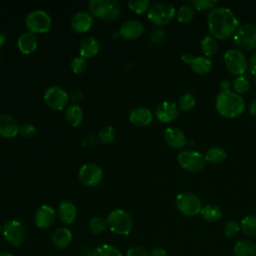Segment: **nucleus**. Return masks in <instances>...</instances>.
<instances>
[{
    "instance_id": "b1692460",
    "label": "nucleus",
    "mask_w": 256,
    "mask_h": 256,
    "mask_svg": "<svg viewBox=\"0 0 256 256\" xmlns=\"http://www.w3.org/2000/svg\"><path fill=\"white\" fill-rule=\"evenodd\" d=\"M52 243L58 249L67 248L72 241V233L66 227L57 228L52 234Z\"/></svg>"
},
{
    "instance_id": "aec40b11",
    "label": "nucleus",
    "mask_w": 256,
    "mask_h": 256,
    "mask_svg": "<svg viewBox=\"0 0 256 256\" xmlns=\"http://www.w3.org/2000/svg\"><path fill=\"white\" fill-rule=\"evenodd\" d=\"M19 125L14 117L2 114L0 115V136L4 138H14L19 133Z\"/></svg>"
},
{
    "instance_id": "5701e85b",
    "label": "nucleus",
    "mask_w": 256,
    "mask_h": 256,
    "mask_svg": "<svg viewBox=\"0 0 256 256\" xmlns=\"http://www.w3.org/2000/svg\"><path fill=\"white\" fill-rule=\"evenodd\" d=\"M99 50H100V42L97 38L93 36L85 37L80 43L79 52H80V56L83 58L94 57L98 54Z\"/></svg>"
},
{
    "instance_id": "dca6fc26",
    "label": "nucleus",
    "mask_w": 256,
    "mask_h": 256,
    "mask_svg": "<svg viewBox=\"0 0 256 256\" xmlns=\"http://www.w3.org/2000/svg\"><path fill=\"white\" fill-rule=\"evenodd\" d=\"M156 117L163 123H168L178 116V108L174 102L164 101L156 107Z\"/></svg>"
},
{
    "instance_id": "ddd939ff",
    "label": "nucleus",
    "mask_w": 256,
    "mask_h": 256,
    "mask_svg": "<svg viewBox=\"0 0 256 256\" xmlns=\"http://www.w3.org/2000/svg\"><path fill=\"white\" fill-rule=\"evenodd\" d=\"M57 212L49 205L40 206L34 214V223L38 228L50 227L56 219Z\"/></svg>"
},
{
    "instance_id": "5fc2aeb1",
    "label": "nucleus",
    "mask_w": 256,
    "mask_h": 256,
    "mask_svg": "<svg viewBox=\"0 0 256 256\" xmlns=\"http://www.w3.org/2000/svg\"><path fill=\"white\" fill-rule=\"evenodd\" d=\"M0 256H15V255H13L11 253H8V252H1Z\"/></svg>"
},
{
    "instance_id": "c9c22d12",
    "label": "nucleus",
    "mask_w": 256,
    "mask_h": 256,
    "mask_svg": "<svg viewBox=\"0 0 256 256\" xmlns=\"http://www.w3.org/2000/svg\"><path fill=\"white\" fill-rule=\"evenodd\" d=\"M128 7L131 11L136 14H143L150 8V1L149 0H130L127 2Z\"/></svg>"
},
{
    "instance_id": "9d476101",
    "label": "nucleus",
    "mask_w": 256,
    "mask_h": 256,
    "mask_svg": "<svg viewBox=\"0 0 256 256\" xmlns=\"http://www.w3.org/2000/svg\"><path fill=\"white\" fill-rule=\"evenodd\" d=\"M46 105L53 110H63L69 101L68 93L59 86H50L44 91L43 95Z\"/></svg>"
},
{
    "instance_id": "39448f33",
    "label": "nucleus",
    "mask_w": 256,
    "mask_h": 256,
    "mask_svg": "<svg viewBox=\"0 0 256 256\" xmlns=\"http://www.w3.org/2000/svg\"><path fill=\"white\" fill-rule=\"evenodd\" d=\"M175 204L178 211L188 217L196 216L201 212L202 203L200 198L191 192H181L176 196Z\"/></svg>"
},
{
    "instance_id": "a19ab883",
    "label": "nucleus",
    "mask_w": 256,
    "mask_h": 256,
    "mask_svg": "<svg viewBox=\"0 0 256 256\" xmlns=\"http://www.w3.org/2000/svg\"><path fill=\"white\" fill-rule=\"evenodd\" d=\"M87 62L85 58L81 56L74 57L70 63V68L74 74H81L86 70Z\"/></svg>"
},
{
    "instance_id": "423d86ee",
    "label": "nucleus",
    "mask_w": 256,
    "mask_h": 256,
    "mask_svg": "<svg viewBox=\"0 0 256 256\" xmlns=\"http://www.w3.org/2000/svg\"><path fill=\"white\" fill-rule=\"evenodd\" d=\"M175 16V8L168 2H157L150 6L148 19L156 26L167 25Z\"/></svg>"
},
{
    "instance_id": "393cba45",
    "label": "nucleus",
    "mask_w": 256,
    "mask_h": 256,
    "mask_svg": "<svg viewBox=\"0 0 256 256\" xmlns=\"http://www.w3.org/2000/svg\"><path fill=\"white\" fill-rule=\"evenodd\" d=\"M65 119L72 127L79 126L83 121V111L77 104H70L65 109Z\"/></svg>"
},
{
    "instance_id": "f8f14e48",
    "label": "nucleus",
    "mask_w": 256,
    "mask_h": 256,
    "mask_svg": "<svg viewBox=\"0 0 256 256\" xmlns=\"http://www.w3.org/2000/svg\"><path fill=\"white\" fill-rule=\"evenodd\" d=\"M79 180L88 187L97 186L103 179V171L100 166L93 163H87L80 167L78 172Z\"/></svg>"
},
{
    "instance_id": "f03ea898",
    "label": "nucleus",
    "mask_w": 256,
    "mask_h": 256,
    "mask_svg": "<svg viewBox=\"0 0 256 256\" xmlns=\"http://www.w3.org/2000/svg\"><path fill=\"white\" fill-rule=\"evenodd\" d=\"M217 111L226 118H235L239 116L245 108V103L240 94L229 91L220 92L215 101Z\"/></svg>"
},
{
    "instance_id": "6e6552de",
    "label": "nucleus",
    "mask_w": 256,
    "mask_h": 256,
    "mask_svg": "<svg viewBox=\"0 0 256 256\" xmlns=\"http://www.w3.org/2000/svg\"><path fill=\"white\" fill-rule=\"evenodd\" d=\"M2 234L6 241L14 247H20L26 240V230L18 220H8L2 226Z\"/></svg>"
},
{
    "instance_id": "f3484780",
    "label": "nucleus",
    "mask_w": 256,
    "mask_h": 256,
    "mask_svg": "<svg viewBox=\"0 0 256 256\" xmlns=\"http://www.w3.org/2000/svg\"><path fill=\"white\" fill-rule=\"evenodd\" d=\"M164 140L168 146L174 149L183 148L187 142L184 132L176 127H168L165 130Z\"/></svg>"
},
{
    "instance_id": "412c9836",
    "label": "nucleus",
    "mask_w": 256,
    "mask_h": 256,
    "mask_svg": "<svg viewBox=\"0 0 256 256\" xmlns=\"http://www.w3.org/2000/svg\"><path fill=\"white\" fill-rule=\"evenodd\" d=\"M130 122L137 127H144L149 125L153 120V115L148 108L137 107L131 110L129 114Z\"/></svg>"
},
{
    "instance_id": "72a5a7b5",
    "label": "nucleus",
    "mask_w": 256,
    "mask_h": 256,
    "mask_svg": "<svg viewBox=\"0 0 256 256\" xmlns=\"http://www.w3.org/2000/svg\"><path fill=\"white\" fill-rule=\"evenodd\" d=\"M116 136V132L115 129L110 126H104L103 128H101V130L98 132V139L101 143L103 144H110L114 141Z\"/></svg>"
},
{
    "instance_id": "f257e3e1",
    "label": "nucleus",
    "mask_w": 256,
    "mask_h": 256,
    "mask_svg": "<svg viewBox=\"0 0 256 256\" xmlns=\"http://www.w3.org/2000/svg\"><path fill=\"white\" fill-rule=\"evenodd\" d=\"M239 26L235 13L227 7H216L208 14V27L212 36L225 40L232 36Z\"/></svg>"
},
{
    "instance_id": "a211bd4d",
    "label": "nucleus",
    "mask_w": 256,
    "mask_h": 256,
    "mask_svg": "<svg viewBox=\"0 0 256 256\" xmlns=\"http://www.w3.org/2000/svg\"><path fill=\"white\" fill-rule=\"evenodd\" d=\"M57 216L63 224H72L77 217V210L75 204L70 200H63L58 206Z\"/></svg>"
},
{
    "instance_id": "3c124183",
    "label": "nucleus",
    "mask_w": 256,
    "mask_h": 256,
    "mask_svg": "<svg viewBox=\"0 0 256 256\" xmlns=\"http://www.w3.org/2000/svg\"><path fill=\"white\" fill-rule=\"evenodd\" d=\"M230 86H231V83L228 80H222L219 83V88L221 89V92L229 91L230 90Z\"/></svg>"
},
{
    "instance_id": "1a4fd4ad",
    "label": "nucleus",
    "mask_w": 256,
    "mask_h": 256,
    "mask_svg": "<svg viewBox=\"0 0 256 256\" xmlns=\"http://www.w3.org/2000/svg\"><path fill=\"white\" fill-rule=\"evenodd\" d=\"M224 64L232 75L242 76L248 68V62L245 55L237 49H229L224 54Z\"/></svg>"
},
{
    "instance_id": "37998d69",
    "label": "nucleus",
    "mask_w": 256,
    "mask_h": 256,
    "mask_svg": "<svg viewBox=\"0 0 256 256\" xmlns=\"http://www.w3.org/2000/svg\"><path fill=\"white\" fill-rule=\"evenodd\" d=\"M19 133L21 134V136H23L25 138H31L36 134V128L32 124L26 123V124L20 126Z\"/></svg>"
},
{
    "instance_id": "0eeeda50",
    "label": "nucleus",
    "mask_w": 256,
    "mask_h": 256,
    "mask_svg": "<svg viewBox=\"0 0 256 256\" xmlns=\"http://www.w3.org/2000/svg\"><path fill=\"white\" fill-rule=\"evenodd\" d=\"M25 26L34 34L46 33L51 29V17L43 10H33L26 15Z\"/></svg>"
},
{
    "instance_id": "473e14b6",
    "label": "nucleus",
    "mask_w": 256,
    "mask_h": 256,
    "mask_svg": "<svg viewBox=\"0 0 256 256\" xmlns=\"http://www.w3.org/2000/svg\"><path fill=\"white\" fill-rule=\"evenodd\" d=\"M91 256H122V254L114 246H111L109 244H103L96 247L92 251Z\"/></svg>"
},
{
    "instance_id": "cd10ccee",
    "label": "nucleus",
    "mask_w": 256,
    "mask_h": 256,
    "mask_svg": "<svg viewBox=\"0 0 256 256\" xmlns=\"http://www.w3.org/2000/svg\"><path fill=\"white\" fill-rule=\"evenodd\" d=\"M227 157L226 151L221 147H211L205 153V161L210 164H220L225 161Z\"/></svg>"
},
{
    "instance_id": "864d4df0",
    "label": "nucleus",
    "mask_w": 256,
    "mask_h": 256,
    "mask_svg": "<svg viewBox=\"0 0 256 256\" xmlns=\"http://www.w3.org/2000/svg\"><path fill=\"white\" fill-rule=\"evenodd\" d=\"M4 42H5V36L3 33L0 32V47L4 44Z\"/></svg>"
},
{
    "instance_id": "49530a36",
    "label": "nucleus",
    "mask_w": 256,
    "mask_h": 256,
    "mask_svg": "<svg viewBox=\"0 0 256 256\" xmlns=\"http://www.w3.org/2000/svg\"><path fill=\"white\" fill-rule=\"evenodd\" d=\"M97 142V138L96 136H94L93 134H87L85 135L82 140H81V144L82 146L84 147H91V146H94Z\"/></svg>"
},
{
    "instance_id": "f704fd0d",
    "label": "nucleus",
    "mask_w": 256,
    "mask_h": 256,
    "mask_svg": "<svg viewBox=\"0 0 256 256\" xmlns=\"http://www.w3.org/2000/svg\"><path fill=\"white\" fill-rule=\"evenodd\" d=\"M88 227L93 234H101L107 229L108 225H107V221L102 217H93L89 221Z\"/></svg>"
},
{
    "instance_id": "09e8293b",
    "label": "nucleus",
    "mask_w": 256,
    "mask_h": 256,
    "mask_svg": "<svg viewBox=\"0 0 256 256\" xmlns=\"http://www.w3.org/2000/svg\"><path fill=\"white\" fill-rule=\"evenodd\" d=\"M149 256H167V253H166V250L164 248L156 247V248H153L150 251Z\"/></svg>"
},
{
    "instance_id": "6e6d98bb",
    "label": "nucleus",
    "mask_w": 256,
    "mask_h": 256,
    "mask_svg": "<svg viewBox=\"0 0 256 256\" xmlns=\"http://www.w3.org/2000/svg\"><path fill=\"white\" fill-rule=\"evenodd\" d=\"M1 231H2V225L0 224V232H1Z\"/></svg>"
},
{
    "instance_id": "c03bdc74",
    "label": "nucleus",
    "mask_w": 256,
    "mask_h": 256,
    "mask_svg": "<svg viewBox=\"0 0 256 256\" xmlns=\"http://www.w3.org/2000/svg\"><path fill=\"white\" fill-rule=\"evenodd\" d=\"M165 36H166V35H165L164 30H162V29H160V28H157V29L152 30V31L150 32V35H149L151 42H152V43H155V44L161 43V42L165 39Z\"/></svg>"
},
{
    "instance_id": "a878e982",
    "label": "nucleus",
    "mask_w": 256,
    "mask_h": 256,
    "mask_svg": "<svg viewBox=\"0 0 256 256\" xmlns=\"http://www.w3.org/2000/svg\"><path fill=\"white\" fill-rule=\"evenodd\" d=\"M233 256H256V244L251 240L238 241L234 246Z\"/></svg>"
},
{
    "instance_id": "7ed1b4c3",
    "label": "nucleus",
    "mask_w": 256,
    "mask_h": 256,
    "mask_svg": "<svg viewBox=\"0 0 256 256\" xmlns=\"http://www.w3.org/2000/svg\"><path fill=\"white\" fill-rule=\"evenodd\" d=\"M106 221L109 229L117 235L126 236L133 228V220L131 215L122 209H115L111 211Z\"/></svg>"
},
{
    "instance_id": "8fccbe9b",
    "label": "nucleus",
    "mask_w": 256,
    "mask_h": 256,
    "mask_svg": "<svg viewBox=\"0 0 256 256\" xmlns=\"http://www.w3.org/2000/svg\"><path fill=\"white\" fill-rule=\"evenodd\" d=\"M82 96H83V93H82V91L79 90V89H74V90H72V91L70 92V95H69V97H70L73 101H77V100L81 99Z\"/></svg>"
},
{
    "instance_id": "4468645a",
    "label": "nucleus",
    "mask_w": 256,
    "mask_h": 256,
    "mask_svg": "<svg viewBox=\"0 0 256 256\" xmlns=\"http://www.w3.org/2000/svg\"><path fill=\"white\" fill-rule=\"evenodd\" d=\"M181 59L184 62L190 64L192 70L198 74H206L210 72L212 68V61L206 57H193L191 53H184L181 56Z\"/></svg>"
},
{
    "instance_id": "9b49d317",
    "label": "nucleus",
    "mask_w": 256,
    "mask_h": 256,
    "mask_svg": "<svg viewBox=\"0 0 256 256\" xmlns=\"http://www.w3.org/2000/svg\"><path fill=\"white\" fill-rule=\"evenodd\" d=\"M177 158L179 165L189 172H198L202 170L205 165V158L197 151H182Z\"/></svg>"
},
{
    "instance_id": "4c0bfd02",
    "label": "nucleus",
    "mask_w": 256,
    "mask_h": 256,
    "mask_svg": "<svg viewBox=\"0 0 256 256\" xmlns=\"http://www.w3.org/2000/svg\"><path fill=\"white\" fill-rule=\"evenodd\" d=\"M108 3V9H107V14L104 20L106 21H113L116 20L121 12L120 5L116 0H107Z\"/></svg>"
},
{
    "instance_id": "20e7f679",
    "label": "nucleus",
    "mask_w": 256,
    "mask_h": 256,
    "mask_svg": "<svg viewBox=\"0 0 256 256\" xmlns=\"http://www.w3.org/2000/svg\"><path fill=\"white\" fill-rule=\"evenodd\" d=\"M234 43L245 51H251L256 48V25L252 23H243L238 26L233 34Z\"/></svg>"
},
{
    "instance_id": "bb28decb",
    "label": "nucleus",
    "mask_w": 256,
    "mask_h": 256,
    "mask_svg": "<svg viewBox=\"0 0 256 256\" xmlns=\"http://www.w3.org/2000/svg\"><path fill=\"white\" fill-rule=\"evenodd\" d=\"M108 9L107 0H91L88 3L89 13L97 18L105 19Z\"/></svg>"
},
{
    "instance_id": "79ce46f5",
    "label": "nucleus",
    "mask_w": 256,
    "mask_h": 256,
    "mask_svg": "<svg viewBox=\"0 0 256 256\" xmlns=\"http://www.w3.org/2000/svg\"><path fill=\"white\" fill-rule=\"evenodd\" d=\"M191 4L197 10H207V9L212 10L214 6L217 4V1L216 0H193L191 1Z\"/></svg>"
},
{
    "instance_id": "c756f323",
    "label": "nucleus",
    "mask_w": 256,
    "mask_h": 256,
    "mask_svg": "<svg viewBox=\"0 0 256 256\" xmlns=\"http://www.w3.org/2000/svg\"><path fill=\"white\" fill-rule=\"evenodd\" d=\"M200 47L205 56H212L217 52L218 44L216 41V38H214L212 35H206L202 38L200 42Z\"/></svg>"
},
{
    "instance_id": "ea45409f",
    "label": "nucleus",
    "mask_w": 256,
    "mask_h": 256,
    "mask_svg": "<svg viewBox=\"0 0 256 256\" xmlns=\"http://www.w3.org/2000/svg\"><path fill=\"white\" fill-rule=\"evenodd\" d=\"M233 88L238 94L246 93L250 88V83L246 77L238 76L233 81Z\"/></svg>"
},
{
    "instance_id": "6ab92c4d",
    "label": "nucleus",
    "mask_w": 256,
    "mask_h": 256,
    "mask_svg": "<svg viewBox=\"0 0 256 256\" xmlns=\"http://www.w3.org/2000/svg\"><path fill=\"white\" fill-rule=\"evenodd\" d=\"M93 24L92 15L89 12L80 11L74 14L71 19V28L77 33L87 32Z\"/></svg>"
},
{
    "instance_id": "7c9ffc66",
    "label": "nucleus",
    "mask_w": 256,
    "mask_h": 256,
    "mask_svg": "<svg viewBox=\"0 0 256 256\" xmlns=\"http://www.w3.org/2000/svg\"><path fill=\"white\" fill-rule=\"evenodd\" d=\"M242 231L250 237H256V215H248L244 217L241 222Z\"/></svg>"
},
{
    "instance_id": "c85d7f7f",
    "label": "nucleus",
    "mask_w": 256,
    "mask_h": 256,
    "mask_svg": "<svg viewBox=\"0 0 256 256\" xmlns=\"http://www.w3.org/2000/svg\"><path fill=\"white\" fill-rule=\"evenodd\" d=\"M200 214L204 220L208 222H215L221 218L222 211L219 206L214 204H208L202 207Z\"/></svg>"
},
{
    "instance_id": "58836bf2",
    "label": "nucleus",
    "mask_w": 256,
    "mask_h": 256,
    "mask_svg": "<svg viewBox=\"0 0 256 256\" xmlns=\"http://www.w3.org/2000/svg\"><path fill=\"white\" fill-rule=\"evenodd\" d=\"M240 229H241V225H240L239 221H237V220H230V221H228L225 224L223 232H224L226 237L233 238V237H235L239 233Z\"/></svg>"
},
{
    "instance_id": "2eb2a0df",
    "label": "nucleus",
    "mask_w": 256,
    "mask_h": 256,
    "mask_svg": "<svg viewBox=\"0 0 256 256\" xmlns=\"http://www.w3.org/2000/svg\"><path fill=\"white\" fill-rule=\"evenodd\" d=\"M144 32L143 24L135 19L128 20L120 27L119 34L126 40H134L139 38Z\"/></svg>"
},
{
    "instance_id": "de8ad7c7",
    "label": "nucleus",
    "mask_w": 256,
    "mask_h": 256,
    "mask_svg": "<svg viewBox=\"0 0 256 256\" xmlns=\"http://www.w3.org/2000/svg\"><path fill=\"white\" fill-rule=\"evenodd\" d=\"M248 68L249 71L256 76V52L250 57L249 59V63H248Z\"/></svg>"
},
{
    "instance_id": "4be33fe9",
    "label": "nucleus",
    "mask_w": 256,
    "mask_h": 256,
    "mask_svg": "<svg viewBox=\"0 0 256 256\" xmlns=\"http://www.w3.org/2000/svg\"><path fill=\"white\" fill-rule=\"evenodd\" d=\"M17 46L21 53L23 54H31L33 53L38 46V40L36 34L32 32H25L20 35L17 40Z\"/></svg>"
},
{
    "instance_id": "603ef678",
    "label": "nucleus",
    "mask_w": 256,
    "mask_h": 256,
    "mask_svg": "<svg viewBox=\"0 0 256 256\" xmlns=\"http://www.w3.org/2000/svg\"><path fill=\"white\" fill-rule=\"evenodd\" d=\"M250 113L256 118V99H254L250 104Z\"/></svg>"
},
{
    "instance_id": "a18cd8bd",
    "label": "nucleus",
    "mask_w": 256,
    "mask_h": 256,
    "mask_svg": "<svg viewBox=\"0 0 256 256\" xmlns=\"http://www.w3.org/2000/svg\"><path fill=\"white\" fill-rule=\"evenodd\" d=\"M126 256H149V254L143 248L134 246L127 250Z\"/></svg>"
},
{
    "instance_id": "2f4dec72",
    "label": "nucleus",
    "mask_w": 256,
    "mask_h": 256,
    "mask_svg": "<svg viewBox=\"0 0 256 256\" xmlns=\"http://www.w3.org/2000/svg\"><path fill=\"white\" fill-rule=\"evenodd\" d=\"M195 14V9L190 4L182 5L177 11V19L181 23H188L190 22Z\"/></svg>"
},
{
    "instance_id": "e433bc0d",
    "label": "nucleus",
    "mask_w": 256,
    "mask_h": 256,
    "mask_svg": "<svg viewBox=\"0 0 256 256\" xmlns=\"http://www.w3.org/2000/svg\"><path fill=\"white\" fill-rule=\"evenodd\" d=\"M196 104V98L192 93L183 94L178 101V106L182 111H189Z\"/></svg>"
}]
</instances>
